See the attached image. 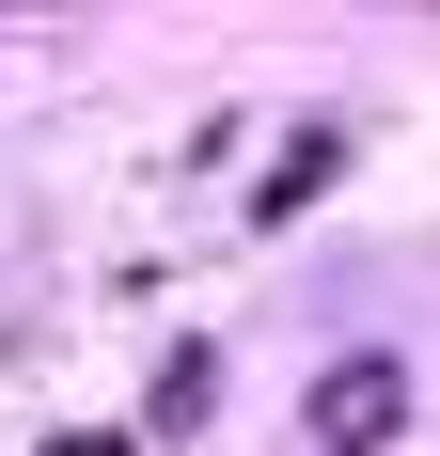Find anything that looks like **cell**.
<instances>
[{"label": "cell", "instance_id": "6da1fadb", "mask_svg": "<svg viewBox=\"0 0 440 456\" xmlns=\"http://www.w3.org/2000/svg\"><path fill=\"white\" fill-rule=\"evenodd\" d=\"M394 441H409V362L362 346V362L314 378V456H394Z\"/></svg>", "mask_w": 440, "mask_h": 456}, {"label": "cell", "instance_id": "277c9868", "mask_svg": "<svg viewBox=\"0 0 440 456\" xmlns=\"http://www.w3.org/2000/svg\"><path fill=\"white\" fill-rule=\"evenodd\" d=\"M47 456H126V441H110V425H79V441H47Z\"/></svg>", "mask_w": 440, "mask_h": 456}, {"label": "cell", "instance_id": "3957f363", "mask_svg": "<svg viewBox=\"0 0 440 456\" xmlns=\"http://www.w3.org/2000/svg\"><path fill=\"white\" fill-rule=\"evenodd\" d=\"M330 158H346V142H330V126H314V142H299V158H283V174H267V189H252V221H299V205H314V189H330Z\"/></svg>", "mask_w": 440, "mask_h": 456}, {"label": "cell", "instance_id": "7a4b0ae2", "mask_svg": "<svg viewBox=\"0 0 440 456\" xmlns=\"http://www.w3.org/2000/svg\"><path fill=\"white\" fill-rule=\"evenodd\" d=\"M205 410H220V362H205V346H174V362H158V394H142V425H158V441H189Z\"/></svg>", "mask_w": 440, "mask_h": 456}]
</instances>
